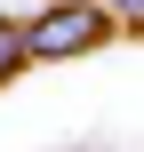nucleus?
<instances>
[{
	"mask_svg": "<svg viewBox=\"0 0 144 152\" xmlns=\"http://www.w3.org/2000/svg\"><path fill=\"white\" fill-rule=\"evenodd\" d=\"M24 32V64H48V56H88L104 32H112V16L96 8V0H56V8H40L32 24H16Z\"/></svg>",
	"mask_w": 144,
	"mask_h": 152,
	"instance_id": "nucleus-1",
	"label": "nucleus"
},
{
	"mask_svg": "<svg viewBox=\"0 0 144 152\" xmlns=\"http://www.w3.org/2000/svg\"><path fill=\"white\" fill-rule=\"evenodd\" d=\"M16 64H24V32H16V24H8V16H0V80H8V72H16Z\"/></svg>",
	"mask_w": 144,
	"mask_h": 152,
	"instance_id": "nucleus-2",
	"label": "nucleus"
},
{
	"mask_svg": "<svg viewBox=\"0 0 144 152\" xmlns=\"http://www.w3.org/2000/svg\"><path fill=\"white\" fill-rule=\"evenodd\" d=\"M104 16H128V24H144V0H96Z\"/></svg>",
	"mask_w": 144,
	"mask_h": 152,
	"instance_id": "nucleus-3",
	"label": "nucleus"
}]
</instances>
